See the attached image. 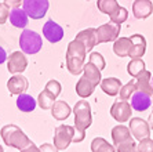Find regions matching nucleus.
Returning a JSON list of instances; mask_svg holds the SVG:
<instances>
[{
	"mask_svg": "<svg viewBox=\"0 0 153 152\" xmlns=\"http://www.w3.org/2000/svg\"><path fill=\"white\" fill-rule=\"evenodd\" d=\"M73 113H75V137H73V142H82L85 137V130L93 123L91 106L84 100L77 101L75 108H73Z\"/></svg>",
	"mask_w": 153,
	"mask_h": 152,
	"instance_id": "1",
	"label": "nucleus"
},
{
	"mask_svg": "<svg viewBox=\"0 0 153 152\" xmlns=\"http://www.w3.org/2000/svg\"><path fill=\"white\" fill-rule=\"evenodd\" d=\"M87 50L79 40H72L66 49V68L72 75H80L85 64Z\"/></svg>",
	"mask_w": 153,
	"mask_h": 152,
	"instance_id": "2",
	"label": "nucleus"
},
{
	"mask_svg": "<svg viewBox=\"0 0 153 152\" xmlns=\"http://www.w3.org/2000/svg\"><path fill=\"white\" fill-rule=\"evenodd\" d=\"M0 136H1L6 145H8L11 148H17L19 151H22L24 148H26V147L32 144V141L29 140L28 136L15 124L3 126L1 130H0Z\"/></svg>",
	"mask_w": 153,
	"mask_h": 152,
	"instance_id": "3",
	"label": "nucleus"
},
{
	"mask_svg": "<svg viewBox=\"0 0 153 152\" xmlns=\"http://www.w3.org/2000/svg\"><path fill=\"white\" fill-rule=\"evenodd\" d=\"M19 47L25 54H37L43 47L42 36L32 29H24L19 36Z\"/></svg>",
	"mask_w": 153,
	"mask_h": 152,
	"instance_id": "4",
	"label": "nucleus"
},
{
	"mask_svg": "<svg viewBox=\"0 0 153 152\" xmlns=\"http://www.w3.org/2000/svg\"><path fill=\"white\" fill-rule=\"evenodd\" d=\"M75 137V127L68 124H59L54 130V145L58 149H66L73 142Z\"/></svg>",
	"mask_w": 153,
	"mask_h": 152,
	"instance_id": "5",
	"label": "nucleus"
},
{
	"mask_svg": "<svg viewBox=\"0 0 153 152\" xmlns=\"http://www.w3.org/2000/svg\"><path fill=\"white\" fill-rule=\"evenodd\" d=\"M50 7L48 0H24L22 8L25 10L29 18L32 19H40L47 14Z\"/></svg>",
	"mask_w": 153,
	"mask_h": 152,
	"instance_id": "6",
	"label": "nucleus"
},
{
	"mask_svg": "<svg viewBox=\"0 0 153 152\" xmlns=\"http://www.w3.org/2000/svg\"><path fill=\"white\" fill-rule=\"evenodd\" d=\"M120 33V25L114 24V22H108L103 24L98 28H95V36H97V44L101 43H109L114 42L119 37Z\"/></svg>",
	"mask_w": 153,
	"mask_h": 152,
	"instance_id": "7",
	"label": "nucleus"
},
{
	"mask_svg": "<svg viewBox=\"0 0 153 152\" xmlns=\"http://www.w3.org/2000/svg\"><path fill=\"white\" fill-rule=\"evenodd\" d=\"M111 116L113 118L116 122L119 123H126L131 119V113H132V106L128 101H123V100H117L114 101L113 105L111 106Z\"/></svg>",
	"mask_w": 153,
	"mask_h": 152,
	"instance_id": "8",
	"label": "nucleus"
},
{
	"mask_svg": "<svg viewBox=\"0 0 153 152\" xmlns=\"http://www.w3.org/2000/svg\"><path fill=\"white\" fill-rule=\"evenodd\" d=\"M28 67V60L25 53L22 51H14L7 58V69L10 73H22Z\"/></svg>",
	"mask_w": 153,
	"mask_h": 152,
	"instance_id": "9",
	"label": "nucleus"
},
{
	"mask_svg": "<svg viewBox=\"0 0 153 152\" xmlns=\"http://www.w3.org/2000/svg\"><path fill=\"white\" fill-rule=\"evenodd\" d=\"M130 131L135 140L141 141L150 136V126L148 122H145L141 118H131L130 119Z\"/></svg>",
	"mask_w": 153,
	"mask_h": 152,
	"instance_id": "10",
	"label": "nucleus"
},
{
	"mask_svg": "<svg viewBox=\"0 0 153 152\" xmlns=\"http://www.w3.org/2000/svg\"><path fill=\"white\" fill-rule=\"evenodd\" d=\"M64 29L61 25H58L55 21L48 19L43 25V36L50 43H58L64 39Z\"/></svg>",
	"mask_w": 153,
	"mask_h": 152,
	"instance_id": "11",
	"label": "nucleus"
},
{
	"mask_svg": "<svg viewBox=\"0 0 153 152\" xmlns=\"http://www.w3.org/2000/svg\"><path fill=\"white\" fill-rule=\"evenodd\" d=\"M29 87V83H28V79L25 76H22L21 73H15L13 75L7 82V88L10 94L13 96H19L22 93H25Z\"/></svg>",
	"mask_w": 153,
	"mask_h": 152,
	"instance_id": "12",
	"label": "nucleus"
},
{
	"mask_svg": "<svg viewBox=\"0 0 153 152\" xmlns=\"http://www.w3.org/2000/svg\"><path fill=\"white\" fill-rule=\"evenodd\" d=\"M130 39H131V49H130L128 57L131 60H134V58H142L146 51V39L142 35H139V33L132 35Z\"/></svg>",
	"mask_w": 153,
	"mask_h": 152,
	"instance_id": "13",
	"label": "nucleus"
},
{
	"mask_svg": "<svg viewBox=\"0 0 153 152\" xmlns=\"http://www.w3.org/2000/svg\"><path fill=\"white\" fill-rule=\"evenodd\" d=\"M153 13V3L150 0H135L132 3V15L137 19H145Z\"/></svg>",
	"mask_w": 153,
	"mask_h": 152,
	"instance_id": "14",
	"label": "nucleus"
},
{
	"mask_svg": "<svg viewBox=\"0 0 153 152\" xmlns=\"http://www.w3.org/2000/svg\"><path fill=\"white\" fill-rule=\"evenodd\" d=\"M150 105H152V97L146 93L138 91L137 90L131 97V106L134 111H138V112H143V111L149 109Z\"/></svg>",
	"mask_w": 153,
	"mask_h": 152,
	"instance_id": "15",
	"label": "nucleus"
},
{
	"mask_svg": "<svg viewBox=\"0 0 153 152\" xmlns=\"http://www.w3.org/2000/svg\"><path fill=\"white\" fill-rule=\"evenodd\" d=\"M137 90L149 94L150 97H153V85H152V73L148 69L142 72V73L137 76Z\"/></svg>",
	"mask_w": 153,
	"mask_h": 152,
	"instance_id": "16",
	"label": "nucleus"
},
{
	"mask_svg": "<svg viewBox=\"0 0 153 152\" xmlns=\"http://www.w3.org/2000/svg\"><path fill=\"white\" fill-rule=\"evenodd\" d=\"M76 40L83 43V46L85 47L87 51H91L94 46H97V36H95V28H88L84 29L82 32H79L76 35Z\"/></svg>",
	"mask_w": 153,
	"mask_h": 152,
	"instance_id": "17",
	"label": "nucleus"
},
{
	"mask_svg": "<svg viewBox=\"0 0 153 152\" xmlns=\"http://www.w3.org/2000/svg\"><path fill=\"white\" fill-rule=\"evenodd\" d=\"M101 88H102V91L108 96H117L119 91H120L121 88V82L120 79L117 78H106V79H102L101 80Z\"/></svg>",
	"mask_w": 153,
	"mask_h": 152,
	"instance_id": "18",
	"label": "nucleus"
},
{
	"mask_svg": "<svg viewBox=\"0 0 153 152\" xmlns=\"http://www.w3.org/2000/svg\"><path fill=\"white\" fill-rule=\"evenodd\" d=\"M10 22L13 26L15 28H25L28 25V14L25 13L24 8H19V7H15L10 11Z\"/></svg>",
	"mask_w": 153,
	"mask_h": 152,
	"instance_id": "19",
	"label": "nucleus"
},
{
	"mask_svg": "<svg viewBox=\"0 0 153 152\" xmlns=\"http://www.w3.org/2000/svg\"><path fill=\"white\" fill-rule=\"evenodd\" d=\"M71 112H72L71 106L65 103V101H55L53 108H51V115H53L54 119H57V120L68 119Z\"/></svg>",
	"mask_w": 153,
	"mask_h": 152,
	"instance_id": "20",
	"label": "nucleus"
},
{
	"mask_svg": "<svg viewBox=\"0 0 153 152\" xmlns=\"http://www.w3.org/2000/svg\"><path fill=\"white\" fill-rule=\"evenodd\" d=\"M36 105H37V101L26 93L19 94L17 98V108L21 112H32V111H35Z\"/></svg>",
	"mask_w": 153,
	"mask_h": 152,
	"instance_id": "21",
	"label": "nucleus"
},
{
	"mask_svg": "<svg viewBox=\"0 0 153 152\" xmlns=\"http://www.w3.org/2000/svg\"><path fill=\"white\" fill-rule=\"evenodd\" d=\"M95 87L97 86H94L88 79L82 76V78L79 79L77 83H76V94L79 97H82V98H87V97H90L94 93V88Z\"/></svg>",
	"mask_w": 153,
	"mask_h": 152,
	"instance_id": "22",
	"label": "nucleus"
},
{
	"mask_svg": "<svg viewBox=\"0 0 153 152\" xmlns=\"http://www.w3.org/2000/svg\"><path fill=\"white\" fill-rule=\"evenodd\" d=\"M83 76L87 78L94 86H98L102 80V76H101V69L93 65L91 62H87L84 64V68H83Z\"/></svg>",
	"mask_w": 153,
	"mask_h": 152,
	"instance_id": "23",
	"label": "nucleus"
},
{
	"mask_svg": "<svg viewBox=\"0 0 153 152\" xmlns=\"http://www.w3.org/2000/svg\"><path fill=\"white\" fill-rule=\"evenodd\" d=\"M131 49V39L130 37H117L113 43V51L117 57H128Z\"/></svg>",
	"mask_w": 153,
	"mask_h": 152,
	"instance_id": "24",
	"label": "nucleus"
},
{
	"mask_svg": "<svg viewBox=\"0 0 153 152\" xmlns=\"http://www.w3.org/2000/svg\"><path fill=\"white\" fill-rule=\"evenodd\" d=\"M131 137V131L130 127H126L123 124H119V126H114L112 129V140H113V144L117 147L119 144L127 141L128 138Z\"/></svg>",
	"mask_w": 153,
	"mask_h": 152,
	"instance_id": "25",
	"label": "nucleus"
},
{
	"mask_svg": "<svg viewBox=\"0 0 153 152\" xmlns=\"http://www.w3.org/2000/svg\"><path fill=\"white\" fill-rule=\"evenodd\" d=\"M145 61L142 58H134L128 62L127 65V72L131 75V78H137L145 71Z\"/></svg>",
	"mask_w": 153,
	"mask_h": 152,
	"instance_id": "26",
	"label": "nucleus"
},
{
	"mask_svg": "<svg viewBox=\"0 0 153 152\" xmlns=\"http://www.w3.org/2000/svg\"><path fill=\"white\" fill-rule=\"evenodd\" d=\"M91 152H114V147L102 137H97L91 141Z\"/></svg>",
	"mask_w": 153,
	"mask_h": 152,
	"instance_id": "27",
	"label": "nucleus"
},
{
	"mask_svg": "<svg viewBox=\"0 0 153 152\" xmlns=\"http://www.w3.org/2000/svg\"><path fill=\"white\" fill-rule=\"evenodd\" d=\"M97 7L102 14L111 15L113 11H116L120 7V4L117 3V0H98L97 1Z\"/></svg>",
	"mask_w": 153,
	"mask_h": 152,
	"instance_id": "28",
	"label": "nucleus"
},
{
	"mask_svg": "<svg viewBox=\"0 0 153 152\" xmlns=\"http://www.w3.org/2000/svg\"><path fill=\"white\" fill-rule=\"evenodd\" d=\"M55 98L57 97L53 96L50 91H47V90H43L42 93L39 94V98H37V104L42 109H51L55 103Z\"/></svg>",
	"mask_w": 153,
	"mask_h": 152,
	"instance_id": "29",
	"label": "nucleus"
},
{
	"mask_svg": "<svg viewBox=\"0 0 153 152\" xmlns=\"http://www.w3.org/2000/svg\"><path fill=\"white\" fill-rule=\"evenodd\" d=\"M137 91V80L135 78L131 79V80L128 82L127 85L121 86L120 91H119V96H120V98L119 100H123V101H128V100H131L132 94Z\"/></svg>",
	"mask_w": 153,
	"mask_h": 152,
	"instance_id": "30",
	"label": "nucleus"
},
{
	"mask_svg": "<svg viewBox=\"0 0 153 152\" xmlns=\"http://www.w3.org/2000/svg\"><path fill=\"white\" fill-rule=\"evenodd\" d=\"M109 18H111L112 22L121 25L123 22L127 21V18H128V11H127V8H124V7H121V6H120L117 10L113 11V13L109 15Z\"/></svg>",
	"mask_w": 153,
	"mask_h": 152,
	"instance_id": "31",
	"label": "nucleus"
},
{
	"mask_svg": "<svg viewBox=\"0 0 153 152\" xmlns=\"http://www.w3.org/2000/svg\"><path fill=\"white\" fill-rule=\"evenodd\" d=\"M117 152H138V145L135 144L134 138L130 137L127 141L117 145Z\"/></svg>",
	"mask_w": 153,
	"mask_h": 152,
	"instance_id": "32",
	"label": "nucleus"
},
{
	"mask_svg": "<svg viewBox=\"0 0 153 152\" xmlns=\"http://www.w3.org/2000/svg\"><path fill=\"white\" fill-rule=\"evenodd\" d=\"M44 90H47V91H50L53 96L58 97L61 94V90H62V86H61V83L58 80H55V79H51V80L47 82L46 85V88Z\"/></svg>",
	"mask_w": 153,
	"mask_h": 152,
	"instance_id": "33",
	"label": "nucleus"
},
{
	"mask_svg": "<svg viewBox=\"0 0 153 152\" xmlns=\"http://www.w3.org/2000/svg\"><path fill=\"white\" fill-rule=\"evenodd\" d=\"M88 62H91L93 65H95V67L98 68V69H101V71L106 67V62H105V60H103L102 54H100V53H91L90 54Z\"/></svg>",
	"mask_w": 153,
	"mask_h": 152,
	"instance_id": "34",
	"label": "nucleus"
},
{
	"mask_svg": "<svg viewBox=\"0 0 153 152\" xmlns=\"http://www.w3.org/2000/svg\"><path fill=\"white\" fill-rule=\"evenodd\" d=\"M138 152H153V140L150 137L141 140L138 144Z\"/></svg>",
	"mask_w": 153,
	"mask_h": 152,
	"instance_id": "35",
	"label": "nucleus"
},
{
	"mask_svg": "<svg viewBox=\"0 0 153 152\" xmlns=\"http://www.w3.org/2000/svg\"><path fill=\"white\" fill-rule=\"evenodd\" d=\"M8 17H10V7L6 3H0V25L6 24Z\"/></svg>",
	"mask_w": 153,
	"mask_h": 152,
	"instance_id": "36",
	"label": "nucleus"
},
{
	"mask_svg": "<svg viewBox=\"0 0 153 152\" xmlns=\"http://www.w3.org/2000/svg\"><path fill=\"white\" fill-rule=\"evenodd\" d=\"M39 148H40V151H42V152H58V151H59V149H58L55 145L48 144V142H46V144L40 145Z\"/></svg>",
	"mask_w": 153,
	"mask_h": 152,
	"instance_id": "37",
	"label": "nucleus"
},
{
	"mask_svg": "<svg viewBox=\"0 0 153 152\" xmlns=\"http://www.w3.org/2000/svg\"><path fill=\"white\" fill-rule=\"evenodd\" d=\"M4 3L7 4L8 7L15 8V7H19V6L24 3V0H4Z\"/></svg>",
	"mask_w": 153,
	"mask_h": 152,
	"instance_id": "38",
	"label": "nucleus"
},
{
	"mask_svg": "<svg viewBox=\"0 0 153 152\" xmlns=\"http://www.w3.org/2000/svg\"><path fill=\"white\" fill-rule=\"evenodd\" d=\"M19 152H42V151H40V148H39V147H36V145L32 142V144L29 145V147H26V148H24V149H22V151H19Z\"/></svg>",
	"mask_w": 153,
	"mask_h": 152,
	"instance_id": "39",
	"label": "nucleus"
},
{
	"mask_svg": "<svg viewBox=\"0 0 153 152\" xmlns=\"http://www.w3.org/2000/svg\"><path fill=\"white\" fill-rule=\"evenodd\" d=\"M7 53H6V50L3 49V47H0V65L4 64L6 61H7Z\"/></svg>",
	"mask_w": 153,
	"mask_h": 152,
	"instance_id": "40",
	"label": "nucleus"
},
{
	"mask_svg": "<svg viewBox=\"0 0 153 152\" xmlns=\"http://www.w3.org/2000/svg\"><path fill=\"white\" fill-rule=\"evenodd\" d=\"M148 123H149L150 129H153V112L149 115V119H148Z\"/></svg>",
	"mask_w": 153,
	"mask_h": 152,
	"instance_id": "41",
	"label": "nucleus"
},
{
	"mask_svg": "<svg viewBox=\"0 0 153 152\" xmlns=\"http://www.w3.org/2000/svg\"><path fill=\"white\" fill-rule=\"evenodd\" d=\"M0 152H4V149H3V147L0 145Z\"/></svg>",
	"mask_w": 153,
	"mask_h": 152,
	"instance_id": "42",
	"label": "nucleus"
},
{
	"mask_svg": "<svg viewBox=\"0 0 153 152\" xmlns=\"http://www.w3.org/2000/svg\"><path fill=\"white\" fill-rule=\"evenodd\" d=\"M152 85H153V76H152Z\"/></svg>",
	"mask_w": 153,
	"mask_h": 152,
	"instance_id": "43",
	"label": "nucleus"
},
{
	"mask_svg": "<svg viewBox=\"0 0 153 152\" xmlns=\"http://www.w3.org/2000/svg\"><path fill=\"white\" fill-rule=\"evenodd\" d=\"M152 104H153V100H152Z\"/></svg>",
	"mask_w": 153,
	"mask_h": 152,
	"instance_id": "44",
	"label": "nucleus"
}]
</instances>
